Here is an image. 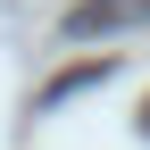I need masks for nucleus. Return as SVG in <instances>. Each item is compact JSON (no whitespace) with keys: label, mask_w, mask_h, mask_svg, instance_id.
I'll return each mask as SVG.
<instances>
[{"label":"nucleus","mask_w":150,"mask_h":150,"mask_svg":"<svg viewBox=\"0 0 150 150\" xmlns=\"http://www.w3.org/2000/svg\"><path fill=\"white\" fill-rule=\"evenodd\" d=\"M142 134H150V100H142Z\"/></svg>","instance_id":"7ed1b4c3"},{"label":"nucleus","mask_w":150,"mask_h":150,"mask_svg":"<svg viewBox=\"0 0 150 150\" xmlns=\"http://www.w3.org/2000/svg\"><path fill=\"white\" fill-rule=\"evenodd\" d=\"M150 25V0H75V8L59 17L67 42H100V33H142Z\"/></svg>","instance_id":"f257e3e1"},{"label":"nucleus","mask_w":150,"mask_h":150,"mask_svg":"<svg viewBox=\"0 0 150 150\" xmlns=\"http://www.w3.org/2000/svg\"><path fill=\"white\" fill-rule=\"evenodd\" d=\"M108 75H117V59H83V67H67V75H50L42 92H33V108H59V100H75V92H92V83H108Z\"/></svg>","instance_id":"f03ea898"}]
</instances>
